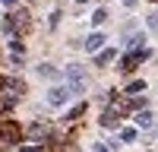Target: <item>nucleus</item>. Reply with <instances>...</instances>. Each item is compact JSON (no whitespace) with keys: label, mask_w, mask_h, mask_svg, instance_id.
Listing matches in <instances>:
<instances>
[{"label":"nucleus","mask_w":158,"mask_h":152,"mask_svg":"<svg viewBox=\"0 0 158 152\" xmlns=\"http://www.w3.org/2000/svg\"><path fill=\"white\" fill-rule=\"evenodd\" d=\"M67 98H70V89H63V86L51 89V95H48V101H51V105H63Z\"/></svg>","instance_id":"1"},{"label":"nucleus","mask_w":158,"mask_h":152,"mask_svg":"<svg viewBox=\"0 0 158 152\" xmlns=\"http://www.w3.org/2000/svg\"><path fill=\"white\" fill-rule=\"evenodd\" d=\"M101 44H104V35H101V32H95V35H89V41H85V48H89V51H98Z\"/></svg>","instance_id":"2"},{"label":"nucleus","mask_w":158,"mask_h":152,"mask_svg":"<svg viewBox=\"0 0 158 152\" xmlns=\"http://www.w3.org/2000/svg\"><path fill=\"white\" fill-rule=\"evenodd\" d=\"M139 127H152V111H139Z\"/></svg>","instance_id":"3"},{"label":"nucleus","mask_w":158,"mask_h":152,"mask_svg":"<svg viewBox=\"0 0 158 152\" xmlns=\"http://www.w3.org/2000/svg\"><path fill=\"white\" fill-rule=\"evenodd\" d=\"M38 73H41V76H57V70L48 67V63H44V67H38Z\"/></svg>","instance_id":"4"},{"label":"nucleus","mask_w":158,"mask_h":152,"mask_svg":"<svg viewBox=\"0 0 158 152\" xmlns=\"http://www.w3.org/2000/svg\"><path fill=\"white\" fill-rule=\"evenodd\" d=\"M111 60H114V51H104V54L98 57V63H111Z\"/></svg>","instance_id":"5"},{"label":"nucleus","mask_w":158,"mask_h":152,"mask_svg":"<svg viewBox=\"0 0 158 152\" xmlns=\"http://www.w3.org/2000/svg\"><path fill=\"white\" fill-rule=\"evenodd\" d=\"M152 29H158V16H152Z\"/></svg>","instance_id":"6"},{"label":"nucleus","mask_w":158,"mask_h":152,"mask_svg":"<svg viewBox=\"0 0 158 152\" xmlns=\"http://www.w3.org/2000/svg\"><path fill=\"white\" fill-rule=\"evenodd\" d=\"M123 3H127V6H133V3H136V0H123Z\"/></svg>","instance_id":"7"}]
</instances>
